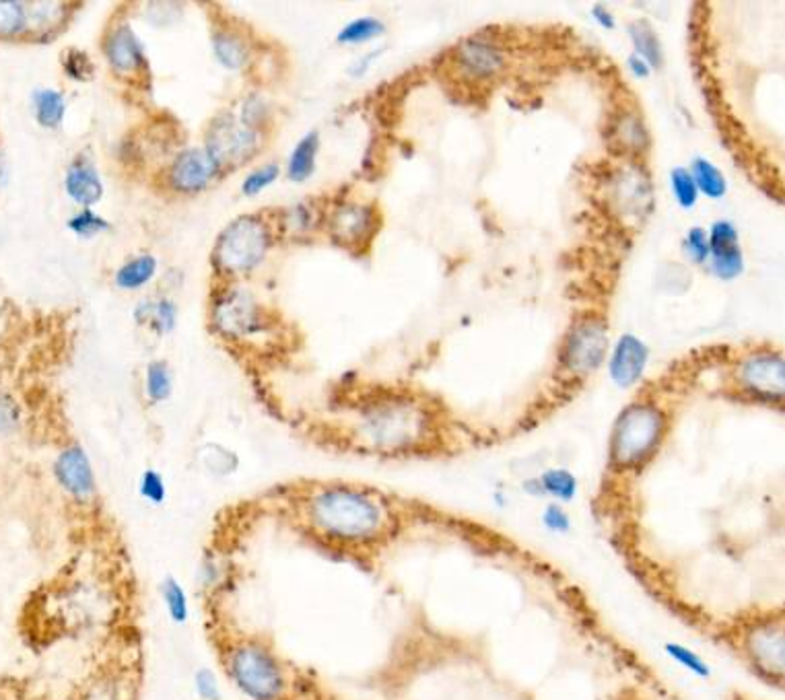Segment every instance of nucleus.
<instances>
[{
	"mask_svg": "<svg viewBox=\"0 0 785 700\" xmlns=\"http://www.w3.org/2000/svg\"><path fill=\"white\" fill-rule=\"evenodd\" d=\"M628 35L635 44L637 56L644 58L645 63L652 68H660L662 66V44L658 33L654 32V28L647 21H635L628 28Z\"/></svg>",
	"mask_w": 785,
	"mask_h": 700,
	"instance_id": "27",
	"label": "nucleus"
},
{
	"mask_svg": "<svg viewBox=\"0 0 785 700\" xmlns=\"http://www.w3.org/2000/svg\"><path fill=\"white\" fill-rule=\"evenodd\" d=\"M384 33V23L374 17H359L338 33V44H365Z\"/></svg>",
	"mask_w": 785,
	"mask_h": 700,
	"instance_id": "30",
	"label": "nucleus"
},
{
	"mask_svg": "<svg viewBox=\"0 0 785 700\" xmlns=\"http://www.w3.org/2000/svg\"><path fill=\"white\" fill-rule=\"evenodd\" d=\"M267 104L260 97H250L244 109H241V125L248 126L251 130H256V126L262 125L267 120Z\"/></svg>",
	"mask_w": 785,
	"mask_h": 700,
	"instance_id": "40",
	"label": "nucleus"
},
{
	"mask_svg": "<svg viewBox=\"0 0 785 700\" xmlns=\"http://www.w3.org/2000/svg\"><path fill=\"white\" fill-rule=\"evenodd\" d=\"M219 172L215 159L206 153V149H190L173 161L172 186L180 192H201L205 190L213 177Z\"/></svg>",
	"mask_w": 785,
	"mask_h": 700,
	"instance_id": "14",
	"label": "nucleus"
},
{
	"mask_svg": "<svg viewBox=\"0 0 785 700\" xmlns=\"http://www.w3.org/2000/svg\"><path fill=\"white\" fill-rule=\"evenodd\" d=\"M173 391L172 369L165 360H151L144 371V394L149 402H168Z\"/></svg>",
	"mask_w": 785,
	"mask_h": 700,
	"instance_id": "25",
	"label": "nucleus"
},
{
	"mask_svg": "<svg viewBox=\"0 0 785 700\" xmlns=\"http://www.w3.org/2000/svg\"><path fill=\"white\" fill-rule=\"evenodd\" d=\"M592 17L596 19L598 25H602L604 30H613L614 23V15L604 7V4H596L594 9H592Z\"/></svg>",
	"mask_w": 785,
	"mask_h": 700,
	"instance_id": "43",
	"label": "nucleus"
},
{
	"mask_svg": "<svg viewBox=\"0 0 785 700\" xmlns=\"http://www.w3.org/2000/svg\"><path fill=\"white\" fill-rule=\"evenodd\" d=\"M64 68H66V73H68L71 77L79 78V80H83V78H87L92 75V63H89L87 54L77 52V50H73V52H68V54H66V58H64Z\"/></svg>",
	"mask_w": 785,
	"mask_h": 700,
	"instance_id": "41",
	"label": "nucleus"
},
{
	"mask_svg": "<svg viewBox=\"0 0 785 700\" xmlns=\"http://www.w3.org/2000/svg\"><path fill=\"white\" fill-rule=\"evenodd\" d=\"M239 460L236 453L221 445H205L203 450V467L215 478H227L236 474Z\"/></svg>",
	"mask_w": 785,
	"mask_h": 700,
	"instance_id": "28",
	"label": "nucleus"
},
{
	"mask_svg": "<svg viewBox=\"0 0 785 700\" xmlns=\"http://www.w3.org/2000/svg\"><path fill=\"white\" fill-rule=\"evenodd\" d=\"M689 172H691L695 186L699 192H703L709 198H722V196H725L728 182H725L722 170L718 165H713L711 161H707L703 157H697L692 161V168Z\"/></svg>",
	"mask_w": 785,
	"mask_h": 700,
	"instance_id": "24",
	"label": "nucleus"
},
{
	"mask_svg": "<svg viewBox=\"0 0 785 700\" xmlns=\"http://www.w3.org/2000/svg\"><path fill=\"white\" fill-rule=\"evenodd\" d=\"M0 177H2V163H0Z\"/></svg>",
	"mask_w": 785,
	"mask_h": 700,
	"instance_id": "45",
	"label": "nucleus"
},
{
	"mask_svg": "<svg viewBox=\"0 0 785 700\" xmlns=\"http://www.w3.org/2000/svg\"><path fill=\"white\" fill-rule=\"evenodd\" d=\"M267 225L256 217H239L229 223L217 239L215 262L221 270L241 274L262 262L267 256Z\"/></svg>",
	"mask_w": 785,
	"mask_h": 700,
	"instance_id": "8",
	"label": "nucleus"
},
{
	"mask_svg": "<svg viewBox=\"0 0 785 700\" xmlns=\"http://www.w3.org/2000/svg\"><path fill=\"white\" fill-rule=\"evenodd\" d=\"M725 700H763V699H756V697H753V694H749V692H742V690H732L730 694H728V699Z\"/></svg>",
	"mask_w": 785,
	"mask_h": 700,
	"instance_id": "44",
	"label": "nucleus"
},
{
	"mask_svg": "<svg viewBox=\"0 0 785 700\" xmlns=\"http://www.w3.org/2000/svg\"><path fill=\"white\" fill-rule=\"evenodd\" d=\"M0 700H71L56 699L54 694L40 690V686L32 682H21V680H11V682H0Z\"/></svg>",
	"mask_w": 785,
	"mask_h": 700,
	"instance_id": "35",
	"label": "nucleus"
},
{
	"mask_svg": "<svg viewBox=\"0 0 785 700\" xmlns=\"http://www.w3.org/2000/svg\"><path fill=\"white\" fill-rule=\"evenodd\" d=\"M139 497L149 507L165 505V500L170 497V486L165 483V476L153 467L144 470L139 478Z\"/></svg>",
	"mask_w": 785,
	"mask_h": 700,
	"instance_id": "29",
	"label": "nucleus"
},
{
	"mask_svg": "<svg viewBox=\"0 0 785 700\" xmlns=\"http://www.w3.org/2000/svg\"><path fill=\"white\" fill-rule=\"evenodd\" d=\"M283 521L315 550L363 571H374L398 546L427 531L488 538L471 519L435 503L351 481L284 488Z\"/></svg>",
	"mask_w": 785,
	"mask_h": 700,
	"instance_id": "1",
	"label": "nucleus"
},
{
	"mask_svg": "<svg viewBox=\"0 0 785 700\" xmlns=\"http://www.w3.org/2000/svg\"><path fill=\"white\" fill-rule=\"evenodd\" d=\"M132 317L139 326H149L159 336H168L178 322V310L168 299H142Z\"/></svg>",
	"mask_w": 785,
	"mask_h": 700,
	"instance_id": "18",
	"label": "nucleus"
},
{
	"mask_svg": "<svg viewBox=\"0 0 785 700\" xmlns=\"http://www.w3.org/2000/svg\"><path fill=\"white\" fill-rule=\"evenodd\" d=\"M142 654L137 635H114L80 676L71 700H139Z\"/></svg>",
	"mask_w": 785,
	"mask_h": 700,
	"instance_id": "7",
	"label": "nucleus"
},
{
	"mask_svg": "<svg viewBox=\"0 0 785 700\" xmlns=\"http://www.w3.org/2000/svg\"><path fill=\"white\" fill-rule=\"evenodd\" d=\"M291 700H345L338 697L334 690L324 685L314 671L301 668L299 674L298 686Z\"/></svg>",
	"mask_w": 785,
	"mask_h": 700,
	"instance_id": "31",
	"label": "nucleus"
},
{
	"mask_svg": "<svg viewBox=\"0 0 785 700\" xmlns=\"http://www.w3.org/2000/svg\"><path fill=\"white\" fill-rule=\"evenodd\" d=\"M627 66L631 75H635L637 78L649 77V73H652V66L645 63L644 58H639L637 54L628 56Z\"/></svg>",
	"mask_w": 785,
	"mask_h": 700,
	"instance_id": "42",
	"label": "nucleus"
},
{
	"mask_svg": "<svg viewBox=\"0 0 785 700\" xmlns=\"http://www.w3.org/2000/svg\"><path fill=\"white\" fill-rule=\"evenodd\" d=\"M106 56L108 63L120 73H137L147 63L141 42L128 25H120L108 35Z\"/></svg>",
	"mask_w": 785,
	"mask_h": 700,
	"instance_id": "16",
	"label": "nucleus"
},
{
	"mask_svg": "<svg viewBox=\"0 0 785 700\" xmlns=\"http://www.w3.org/2000/svg\"><path fill=\"white\" fill-rule=\"evenodd\" d=\"M644 348L635 341H628L625 338L623 343L616 346V355H614L613 367L614 375L625 381V384H633L637 379V375L642 371V365H644Z\"/></svg>",
	"mask_w": 785,
	"mask_h": 700,
	"instance_id": "26",
	"label": "nucleus"
},
{
	"mask_svg": "<svg viewBox=\"0 0 785 700\" xmlns=\"http://www.w3.org/2000/svg\"><path fill=\"white\" fill-rule=\"evenodd\" d=\"M616 140L628 149V151H642L647 147V128H645L644 122L635 116H623L619 122H616Z\"/></svg>",
	"mask_w": 785,
	"mask_h": 700,
	"instance_id": "32",
	"label": "nucleus"
},
{
	"mask_svg": "<svg viewBox=\"0 0 785 700\" xmlns=\"http://www.w3.org/2000/svg\"><path fill=\"white\" fill-rule=\"evenodd\" d=\"M213 50L217 61L229 71H239L250 58V50L246 46V42L232 32L215 33Z\"/></svg>",
	"mask_w": 785,
	"mask_h": 700,
	"instance_id": "22",
	"label": "nucleus"
},
{
	"mask_svg": "<svg viewBox=\"0 0 785 700\" xmlns=\"http://www.w3.org/2000/svg\"><path fill=\"white\" fill-rule=\"evenodd\" d=\"M376 211L362 204H345L334 211L331 217V231L338 241L355 244L374 234L376 229Z\"/></svg>",
	"mask_w": 785,
	"mask_h": 700,
	"instance_id": "15",
	"label": "nucleus"
},
{
	"mask_svg": "<svg viewBox=\"0 0 785 700\" xmlns=\"http://www.w3.org/2000/svg\"><path fill=\"white\" fill-rule=\"evenodd\" d=\"M279 173H281V170H279V165H275V163L262 165V168L254 170V172L244 180L241 192H244L246 196H256V194H260L262 190H267V187L279 177Z\"/></svg>",
	"mask_w": 785,
	"mask_h": 700,
	"instance_id": "37",
	"label": "nucleus"
},
{
	"mask_svg": "<svg viewBox=\"0 0 785 700\" xmlns=\"http://www.w3.org/2000/svg\"><path fill=\"white\" fill-rule=\"evenodd\" d=\"M28 30L25 4L0 0V35H15Z\"/></svg>",
	"mask_w": 785,
	"mask_h": 700,
	"instance_id": "33",
	"label": "nucleus"
},
{
	"mask_svg": "<svg viewBox=\"0 0 785 700\" xmlns=\"http://www.w3.org/2000/svg\"><path fill=\"white\" fill-rule=\"evenodd\" d=\"M716 369H720L716 391L725 400L784 410L785 360L782 348L770 344H756L739 353L725 348Z\"/></svg>",
	"mask_w": 785,
	"mask_h": 700,
	"instance_id": "6",
	"label": "nucleus"
},
{
	"mask_svg": "<svg viewBox=\"0 0 785 700\" xmlns=\"http://www.w3.org/2000/svg\"><path fill=\"white\" fill-rule=\"evenodd\" d=\"M258 132L251 130L234 114H221L208 128L206 153L217 165H239L258 151Z\"/></svg>",
	"mask_w": 785,
	"mask_h": 700,
	"instance_id": "10",
	"label": "nucleus"
},
{
	"mask_svg": "<svg viewBox=\"0 0 785 700\" xmlns=\"http://www.w3.org/2000/svg\"><path fill=\"white\" fill-rule=\"evenodd\" d=\"M670 184H673L676 203L682 208H692L699 198V190L695 186L691 172L687 168H675L670 173Z\"/></svg>",
	"mask_w": 785,
	"mask_h": 700,
	"instance_id": "34",
	"label": "nucleus"
},
{
	"mask_svg": "<svg viewBox=\"0 0 785 700\" xmlns=\"http://www.w3.org/2000/svg\"><path fill=\"white\" fill-rule=\"evenodd\" d=\"M52 472L56 484L61 486L64 495L71 498L73 505H77L80 509H92L97 505L99 484L95 476L94 464L80 445L73 443L64 448L63 452L56 455Z\"/></svg>",
	"mask_w": 785,
	"mask_h": 700,
	"instance_id": "9",
	"label": "nucleus"
},
{
	"mask_svg": "<svg viewBox=\"0 0 785 700\" xmlns=\"http://www.w3.org/2000/svg\"><path fill=\"white\" fill-rule=\"evenodd\" d=\"M685 251L691 258L695 265H706L709 260V239H707L706 229L695 227L685 239Z\"/></svg>",
	"mask_w": 785,
	"mask_h": 700,
	"instance_id": "39",
	"label": "nucleus"
},
{
	"mask_svg": "<svg viewBox=\"0 0 785 700\" xmlns=\"http://www.w3.org/2000/svg\"><path fill=\"white\" fill-rule=\"evenodd\" d=\"M723 353L725 348H706L676 363L639 389L614 420L606 467L594 495V515L613 531L619 552L642 546L639 483L673 433L676 406L706 371L716 369Z\"/></svg>",
	"mask_w": 785,
	"mask_h": 700,
	"instance_id": "2",
	"label": "nucleus"
},
{
	"mask_svg": "<svg viewBox=\"0 0 785 700\" xmlns=\"http://www.w3.org/2000/svg\"><path fill=\"white\" fill-rule=\"evenodd\" d=\"M206 631L223 676L250 700H289L301 668L262 635L244 631L206 602Z\"/></svg>",
	"mask_w": 785,
	"mask_h": 700,
	"instance_id": "5",
	"label": "nucleus"
},
{
	"mask_svg": "<svg viewBox=\"0 0 785 700\" xmlns=\"http://www.w3.org/2000/svg\"><path fill=\"white\" fill-rule=\"evenodd\" d=\"M454 63L466 77L491 78L499 75L505 66V54L493 40L469 37L454 50Z\"/></svg>",
	"mask_w": 785,
	"mask_h": 700,
	"instance_id": "12",
	"label": "nucleus"
},
{
	"mask_svg": "<svg viewBox=\"0 0 785 700\" xmlns=\"http://www.w3.org/2000/svg\"><path fill=\"white\" fill-rule=\"evenodd\" d=\"M159 600L173 621L184 623L190 616V597L186 585L178 577L165 575L159 583Z\"/></svg>",
	"mask_w": 785,
	"mask_h": 700,
	"instance_id": "21",
	"label": "nucleus"
},
{
	"mask_svg": "<svg viewBox=\"0 0 785 700\" xmlns=\"http://www.w3.org/2000/svg\"><path fill=\"white\" fill-rule=\"evenodd\" d=\"M21 424V408L15 400L0 391V435H9L19 429Z\"/></svg>",
	"mask_w": 785,
	"mask_h": 700,
	"instance_id": "38",
	"label": "nucleus"
},
{
	"mask_svg": "<svg viewBox=\"0 0 785 700\" xmlns=\"http://www.w3.org/2000/svg\"><path fill=\"white\" fill-rule=\"evenodd\" d=\"M318 132H310L303 139L299 140L293 149V153L289 157V165L287 173L293 182H305L312 177L315 170V155H318Z\"/></svg>",
	"mask_w": 785,
	"mask_h": 700,
	"instance_id": "19",
	"label": "nucleus"
},
{
	"mask_svg": "<svg viewBox=\"0 0 785 700\" xmlns=\"http://www.w3.org/2000/svg\"><path fill=\"white\" fill-rule=\"evenodd\" d=\"M66 225H68V229H71L73 234L85 237V239H89V237H95V235L110 229V223H108L106 218L95 215L92 208H83L75 217L68 218Z\"/></svg>",
	"mask_w": 785,
	"mask_h": 700,
	"instance_id": "36",
	"label": "nucleus"
},
{
	"mask_svg": "<svg viewBox=\"0 0 785 700\" xmlns=\"http://www.w3.org/2000/svg\"><path fill=\"white\" fill-rule=\"evenodd\" d=\"M66 104L64 95L56 89H37L33 94V116L42 128H58L63 125Z\"/></svg>",
	"mask_w": 785,
	"mask_h": 700,
	"instance_id": "20",
	"label": "nucleus"
},
{
	"mask_svg": "<svg viewBox=\"0 0 785 700\" xmlns=\"http://www.w3.org/2000/svg\"><path fill=\"white\" fill-rule=\"evenodd\" d=\"M213 324L221 336L229 341H246L267 330V317L246 291H229L215 303Z\"/></svg>",
	"mask_w": 785,
	"mask_h": 700,
	"instance_id": "11",
	"label": "nucleus"
},
{
	"mask_svg": "<svg viewBox=\"0 0 785 700\" xmlns=\"http://www.w3.org/2000/svg\"><path fill=\"white\" fill-rule=\"evenodd\" d=\"M64 187H66V194L85 208L99 203L104 196V184L95 172L94 165L85 159H77L71 163V168L66 170V177H64Z\"/></svg>",
	"mask_w": 785,
	"mask_h": 700,
	"instance_id": "17",
	"label": "nucleus"
},
{
	"mask_svg": "<svg viewBox=\"0 0 785 700\" xmlns=\"http://www.w3.org/2000/svg\"><path fill=\"white\" fill-rule=\"evenodd\" d=\"M326 437L348 452L386 460H440L464 452L472 431L441 398L409 386L345 389Z\"/></svg>",
	"mask_w": 785,
	"mask_h": 700,
	"instance_id": "3",
	"label": "nucleus"
},
{
	"mask_svg": "<svg viewBox=\"0 0 785 700\" xmlns=\"http://www.w3.org/2000/svg\"><path fill=\"white\" fill-rule=\"evenodd\" d=\"M155 272H158V260L153 256H139L120 266V270L116 272V284L125 291H135L153 279Z\"/></svg>",
	"mask_w": 785,
	"mask_h": 700,
	"instance_id": "23",
	"label": "nucleus"
},
{
	"mask_svg": "<svg viewBox=\"0 0 785 700\" xmlns=\"http://www.w3.org/2000/svg\"><path fill=\"white\" fill-rule=\"evenodd\" d=\"M707 239L713 274L723 280L736 279L744 270V256L740 249L736 227L730 220H718L713 223Z\"/></svg>",
	"mask_w": 785,
	"mask_h": 700,
	"instance_id": "13",
	"label": "nucleus"
},
{
	"mask_svg": "<svg viewBox=\"0 0 785 700\" xmlns=\"http://www.w3.org/2000/svg\"><path fill=\"white\" fill-rule=\"evenodd\" d=\"M631 573L645 590L668 607L670 614L699 635L713 640L736 659L756 682L771 690L785 688V607L784 604H749L736 610H711L692 602L676 590L660 564L649 559L639 546L621 552Z\"/></svg>",
	"mask_w": 785,
	"mask_h": 700,
	"instance_id": "4",
	"label": "nucleus"
}]
</instances>
